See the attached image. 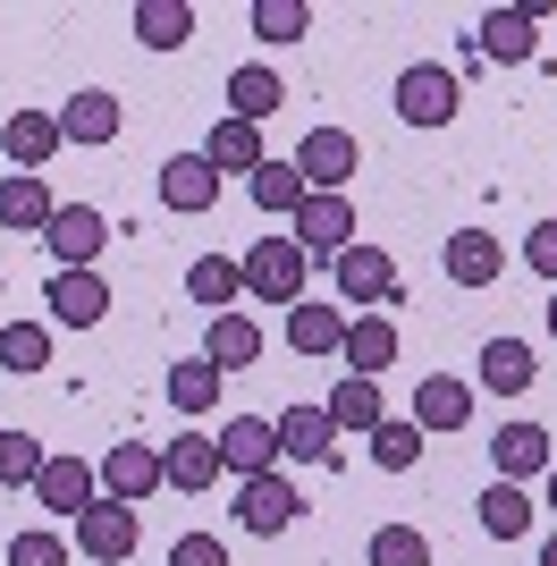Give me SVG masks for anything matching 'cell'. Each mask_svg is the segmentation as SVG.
<instances>
[{"label":"cell","instance_id":"cell-32","mask_svg":"<svg viewBox=\"0 0 557 566\" xmlns=\"http://www.w3.org/2000/svg\"><path fill=\"white\" fill-rule=\"evenodd\" d=\"M203 161H211V169H262L271 153H262V127H245V118H211Z\"/></svg>","mask_w":557,"mask_h":566},{"label":"cell","instance_id":"cell-3","mask_svg":"<svg viewBox=\"0 0 557 566\" xmlns=\"http://www.w3.org/2000/svg\"><path fill=\"white\" fill-rule=\"evenodd\" d=\"M329 280H338V305H371V313L397 305V262L380 254V245H364V237L329 262Z\"/></svg>","mask_w":557,"mask_h":566},{"label":"cell","instance_id":"cell-35","mask_svg":"<svg viewBox=\"0 0 557 566\" xmlns=\"http://www.w3.org/2000/svg\"><path fill=\"white\" fill-rule=\"evenodd\" d=\"M414 457H422V423H414V415H380V431H371V465L406 473Z\"/></svg>","mask_w":557,"mask_h":566},{"label":"cell","instance_id":"cell-40","mask_svg":"<svg viewBox=\"0 0 557 566\" xmlns=\"http://www.w3.org/2000/svg\"><path fill=\"white\" fill-rule=\"evenodd\" d=\"M9 566H69V533H51V524L18 533V542H9Z\"/></svg>","mask_w":557,"mask_h":566},{"label":"cell","instance_id":"cell-43","mask_svg":"<svg viewBox=\"0 0 557 566\" xmlns=\"http://www.w3.org/2000/svg\"><path fill=\"white\" fill-rule=\"evenodd\" d=\"M540 566H557V533H549V542H540Z\"/></svg>","mask_w":557,"mask_h":566},{"label":"cell","instance_id":"cell-41","mask_svg":"<svg viewBox=\"0 0 557 566\" xmlns=\"http://www.w3.org/2000/svg\"><path fill=\"white\" fill-rule=\"evenodd\" d=\"M169 566H229V549L211 542V533H178V542H169Z\"/></svg>","mask_w":557,"mask_h":566},{"label":"cell","instance_id":"cell-6","mask_svg":"<svg viewBox=\"0 0 557 566\" xmlns=\"http://www.w3.org/2000/svg\"><path fill=\"white\" fill-rule=\"evenodd\" d=\"M43 245L60 254V271H93V262H102V245H111V220L93 212V203H60V212H51V229H43Z\"/></svg>","mask_w":557,"mask_h":566},{"label":"cell","instance_id":"cell-1","mask_svg":"<svg viewBox=\"0 0 557 566\" xmlns=\"http://www.w3.org/2000/svg\"><path fill=\"white\" fill-rule=\"evenodd\" d=\"M304 245L296 237H254V254L237 262V271H245V296H254V305H304Z\"/></svg>","mask_w":557,"mask_h":566},{"label":"cell","instance_id":"cell-17","mask_svg":"<svg viewBox=\"0 0 557 566\" xmlns=\"http://www.w3.org/2000/svg\"><path fill=\"white\" fill-rule=\"evenodd\" d=\"M414 423L422 431H464L473 423V380H456V373L414 380Z\"/></svg>","mask_w":557,"mask_h":566},{"label":"cell","instance_id":"cell-18","mask_svg":"<svg viewBox=\"0 0 557 566\" xmlns=\"http://www.w3.org/2000/svg\"><path fill=\"white\" fill-rule=\"evenodd\" d=\"M51 212H60V203H51V187L34 178V169H9V178H0V229L43 237V229H51Z\"/></svg>","mask_w":557,"mask_h":566},{"label":"cell","instance_id":"cell-2","mask_svg":"<svg viewBox=\"0 0 557 566\" xmlns=\"http://www.w3.org/2000/svg\"><path fill=\"white\" fill-rule=\"evenodd\" d=\"M136 542H144V507L93 499L85 516H76V558H93V566H118V558H136Z\"/></svg>","mask_w":557,"mask_h":566},{"label":"cell","instance_id":"cell-5","mask_svg":"<svg viewBox=\"0 0 557 566\" xmlns=\"http://www.w3.org/2000/svg\"><path fill=\"white\" fill-rule=\"evenodd\" d=\"M296 516H304V499H296V482H287V473H254V482H237V524H245V533L278 542Z\"/></svg>","mask_w":557,"mask_h":566},{"label":"cell","instance_id":"cell-34","mask_svg":"<svg viewBox=\"0 0 557 566\" xmlns=\"http://www.w3.org/2000/svg\"><path fill=\"white\" fill-rule=\"evenodd\" d=\"M136 34H144V51H178L195 34V9L186 0H136Z\"/></svg>","mask_w":557,"mask_h":566},{"label":"cell","instance_id":"cell-20","mask_svg":"<svg viewBox=\"0 0 557 566\" xmlns=\"http://www.w3.org/2000/svg\"><path fill=\"white\" fill-rule=\"evenodd\" d=\"M0 144H9V161H18V169H34V178H43V161H51L69 136H60V111H9Z\"/></svg>","mask_w":557,"mask_h":566},{"label":"cell","instance_id":"cell-38","mask_svg":"<svg viewBox=\"0 0 557 566\" xmlns=\"http://www.w3.org/2000/svg\"><path fill=\"white\" fill-rule=\"evenodd\" d=\"M371 566H431V542H422L414 524H380L371 533Z\"/></svg>","mask_w":557,"mask_h":566},{"label":"cell","instance_id":"cell-4","mask_svg":"<svg viewBox=\"0 0 557 566\" xmlns=\"http://www.w3.org/2000/svg\"><path fill=\"white\" fill-rule=\"evenodd\" d=\"M397 118H406V127H448V118H456V69L414 60V69L397 76Z\"/></svg>","mask_w":557,"mask_h":566},{"label":"cell","instance_id":"cell-37","mask_svg":"<svg viewBox=\"0 0 557 566\" xmlns=\"http://www.w3.org/2000/svg\"><path fill=\"white\" fill-rule=\"evenodd\" d=\"M43 440H34V431H0V482H9V491H18V482H25V491H34V473H43Z\"/></svg>","mask_w":557,"mask_h":566},{"label":"cell","instance_id":"cell-7","mask_svg":"<svg viewBox=\"0 0 557 566\" xmlns=\"http://www.w3.org/2000/svg\"><path fill=\"white\" fill-rule=\"evenodd\" d=\"M287 237H296L304 254H329V262H338L355 245V203H347V195H304V212L287 220Z\"/></svg>","mask_w":557,"mask_h":566},{"label":"cell","instance_id":"cell-44","mask_svg":"<svg viewBox=\"0 0 557 566\" xmlns=\"http://www.w3.org/2000/svg\"><path fill=\"white\" fill-rule=\"evenodd\" d=\"M549 338H557V296H549Z\"/></svg>","mask_w":557,"mask_h":566},{"label":"cell","instance_id":"cell-23","mask_svg":"<svg viewBox=\"0 0 557 566\" xmlns=\"http://www.w3.org/2000/svg\"><path fill=\"white\" fill-rule=\"evenodd\" d=\"M533 380H540V355L524 347V338H490L482 347V389L490 398H524Z\"/></svg>","mask_w":557,"mask_h":566},{"label":"cell","instance_id":"cell-13","mask_svg":"<svg viewBox=\"0 0 557 566\" xmlns=\"http://www.w3.org/2000/svg\"><path fill=\"white\" fill-rule=\"evenodd\" d=\"M118 127H127V111H118V94H102V85H85L76 102H60V136L85 144V153L118 144Z\"/></svg>","mask_w":557,"mask_h":566},{"label":"cell","instance_id":"cell-45","mask_svg":"<svg viewBox=\"0 0 557 566\" xmlns=\"http://www.w3.org/2000/svg\"><path fill=\"white\" fill-rule=\"evenodd\" d=\"M549 507H557V465H549Z\"/></svg>","mask_w":557,"mask_h":566},{"label":"cell","instance_id":"cell-11","mask_svg":"<svg viewBox=\"0 0 557 566\" xmlns=\"http://www.w3.org/2000/svg\"><path fill=\"white\" fill-rule=\"evenodd\" d=\"M43 305H51V322H69V331H93V322L111 313V287H102V271H51Z\"/></svg>","mask_w":557,"mask_h":566},{"label":"cell","instance_id":"cell-29","mask_svg":"<svg viewBox=\"0 0 557 566\" xmlns=\"http://www.w3.org/2000/svg\"><path fill=\"white\" fill-rule=\"evenodd\" d=\"M329 423H338V440H347V431H380V380H364V373H347L338 380V389H329Z\"/></svg>","mask_w":557,"mask_h":566},{"label":"cell","instance_id":"cell-39","mask_svg":"<svg viewBox=\"0 0 557 566\" xmlns=\"http://www.w3.org/2000/svg\"><path fill=\"white\" fill-rule=\"evenodd\" d=\"M304 25H313L304 0H254V34H262V43H296Z\"/></svg>","mask_w":557,"mask_h":566},{"label":"cell","instance_id":"cell-15","mask_svg":"<svg viewBox=\"0 0 557 566\" xmlns=\"http://www.w3.org/2000/svg\"><path fill=\"white\" fill-rule=\"evenodd\" d=\"M211 203H220V169H211L203 153L161 161V212H211Z\"/></svg>","mask_w":557,"mask_h":566},{"label":"cell","instance_id":"cell-21","mask_svg":"<svg viewBox=\"0 0 557 566\" xmlns=\"http://www.w3.org/2000/svg\"><path fill=\"white\" fill-rule=\"evenodd\" d=\"M278 111H287V85H278V69H262V60L229 69V118L262 127V118H278Z\"/></svg>","mask_w":557,"mask_h":566},{"label":"cell","instance_id":"cell-8","mask_svg":"<svg viewBox=\"0 0 557 566\" xmlns=\"http://www.w3.org/2000/svg\"><path fill=\"white\" fill-rule=\"evenodd\" d=\"M355 161H364V153H355L347 127H313V136L296 144V169H304V187H313V195H347Z\"/></svg>","mask_w":557,"mask_h":566},{"label":"cell","instance_id":"cell-26","mask_svg":"<svg viewBox=\"0 0 557 566\" xmlns=\"http://www.w3.org/2000/svg\"><path fill=\"white\" fill-rule=\"evenodd\" d=\"M338 423H329V406H287L278 415V457H296V465H322Z\"/></svg>","mask_w":557,"mask_h":566},{"label":"cell","instance_id":"cell-24","mask_svg":"<svg viewBox=\"0 0 557 566\" xmlns=\"http://www.w3.org/2000/svg\"><path fill=\"white\" fill-rule=\"evenodd\" d=\"M254 355H262V322H254V313H211L203 364H220V373H245Z\"/></svg>","mask_w":557,"mask_h":566},{"label":"cell","instance_id":"cell-25","mask_svg":"<svg viewBox=\"0 0 557 566\" xmlns=\"http://www.w3.org/2000/svg\"><path fill=\"white\" fill-rule=\"evenodd\" d=\"M347 305H287V347L296 355H338L347 347Z\"/></svg>","mask_w":557,"mask_h":566},{"label":"cell","instance_id":"cell-16","mask_svg":"<svg viewBox=\"0 0 557 566\" xmlns=\"http://www.w3.org/2000/svg\"><path fill=\"white\" fill-rule=\"evenodd\" d=\"M220 440H211V431H186V440H169L161 449V482L169 491H211V482H220Z\"/></svg>","mask_w":557,"mask_h":566},{"label":"cell","instance_id":"cell-27","mask_svg":"<svg viewBox=\"0 0 557 566\" xmlns=\"http://www.w3.org/2000/svg\"><path fill=\"white\" fill-rule=\"evenodd\" d=\"M498 271H507L498 237H482V229H456V237H448V280H456V287H490Z\"/></svg>","mask_w":557,"mask_h":566},{"label":"cell","instance_id":"cell-30","mask_svg":"<svg viewBox=\"0 0 557 566\" xmlns=\"http://www.w3.org/2000/svg\"><path fill=\"white\" fill-rule=\"evenodd\" d=\"M245 187H254V203H262L271 220H296V212H304V195H313L296 161H262L254 178H245Z\"/></svg>","mask_w":557,"mask_h":566},{"label":"cell","instance_id":"cell-14","mask_svg":"<svg viewBox=\"0 0 557 566\" xmlns=\"http://www.w3.org/2000/svg\"><path fill=\"white\" fill-rule=\"evenodd\" d=\"M533 43H540V9H482V25H473V51L482 60H533Z\"/></svg>","mask_w":557,"mask_h":566},{"label":"cell","instance_id":"cell-36","mask_svg":"<svg viewBox=\"0 0 557 566\" xmlns=\"http://www.w3.org/2000/svg\"><path fill=\"white\" fill-rule=\"evenodd\" d=\"M0 364H9V373H43L51 364V331L43 322H9V331H0Z\"/></svg>","mask_w":557,"mask_h":566},{"label":"cell","instance_id":"cell-19","mask_svg":"<svg viewBox=\"0 0 557 566\" xmlns=\"http://www.w3.org/2000/svg\"><path fill=\"white\" fill-rule=\"evenodd\" d=\"M490 465H498V482H533V473H549V431H540V423L490 431Z\"/></svg>","mask_w":557,"mask_h":566},{"label":"cell","instance_id":"cell-28","mask_svg":"<svg viewBox=\"0 0 557 566\" xmlns=\"http://www.w3.org/2000/svg\"><path fill=\"white\" fill-rule=\"evenodd\" d=\"M186 296L203 313H237V296H245V271H237L229 254H203L195 271H186Z\"/></svg>","mask_w":557,"mask_h":566},{"label":"cell","instance_id":"cell-31","mask_svg":"<svg viewBox=\"0 0 557 566\" xmlns=\"http://www.w3.org/2000/svg\"><path fill=\"white\" fill-rule=\"evenodd\" d=\"M482 533H490V542H524V533H533V499H524V482H490V491H482Z\"/></svg>","mask_w":557,"mask_h":566},{"label":"cell","instance_id":"cell-9","mask_svg":"<svg viewBox=\"0 0 557 566\" xmlns=\"http://www.w3.org/2000/svg\"><path fill=\"white\" fill-rule=\"evenodd\" d=\"M102 499H118V507H144V499L161 491V449H144V440H118L111 457H102Z\"/></svg>","mask_w":557,"mask_h":566},{"label":"cell","instance_id":"cell-10","mask_svg":"<svg viewBox=\"0 0 557 566\" xmlns=\"http://www.w3.org/2000/svg\"><path fill=\"white\" fill-rule=\"evenodd\" d=\"M34 499H43L51 516H85L93 499H102V473H93L85 457H43V473H34Z\"/></svg>","mask_w":557,"mask_h":566},{"label":"cell","instance_id":"cell-42","mask_svg":"<svg viewBox=\"0 0 557 566\" xmlns=\"http://www.w3.org/2000/svg\"><path fill=\"white\" fill-rule=\"evenodd\" d=\"M524 262H533L540 280H549V287H557V220H540V229H533V237H524Z\"/></svg>","mask_w":557,"mask_h":566},{"label":"cell","instance_id":"cell-33","mask_svg":"<svg viewBox=\"0 0 557 566\" xmlns=\"http://www.w3.org/2000/svg\"><path fill=\"white\" fill-rule=\"evenodd\" d=\"M220 364H203V355H186V364H169V406L178 415H211V398H220Z\"/></svg>","mask_w":557,"mask_h":566},{"label":"cell","instance_id":"cell-12","mask_svg":"<svg viewBox=\"0 0 557 566\" xmlns=\"http://www.w3.org/2000/svg\"><path fill=\"white\" fill-rule=\"evenodd\" d=\"M220 465H229L237 482H254V473H278V423H262V415H237V423L220 431Z\"/></svg>","mask_w":557,"mask_h":566},{"label":"cell","instance_id":"cell-22","mask_svg":"<svg viewBox=\"0 0 557 566\" xmlns=\"http://www.w3.org/2000/svg\"><path fill=\"white\" fill-rule=\"evenodd\" d=\"M338 355H347V373L380 380V373L397 364V322H389V313H355V322H347V347H338Z\"/></svg>","mask_w":557,"mask_h":566}]
</instances>
